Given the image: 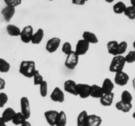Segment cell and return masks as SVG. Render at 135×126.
Returning <instances> with one entry per match:
<instances>
[{"label":"cell","instance_id":"9","mask_svg":"<svg viewBox=\"0 0 135 126\" xmlns=\"http://www.w3.org/2000/svg\"><path fill=\"white\" fill-rule=\"evenodd\" d=\"M91 85L86 83H77V94L81 98L90 97Z\"/></svg>","mask_w":135,"mask_h":126},{"label":"cell","instance_id":"35","mask_svg":"<svg viewBox=\"0 0 135 126\" xmlns=\"http://www.w3.org/2000/svg\"><path fill=\"white\" fill-rule=\"evenodd\" d=\"M125 60L126 62L128 64H132V63L134 62H135V51L133 50V51H130L126 56H125Z\"/></svg>","mask_w":135,"mask_h":126},{"label":"cell","instance_id":"23","mask_svg":"<svg viewBox=\"0 0 135 126\" xmlns=\"http://www.w3.org/2000/svg\"><path fill=\"white\" fill-rule=\"evenodd\" d=\"M16 113L17 112H16L15 111L14 109L12 108H7L5 109V110L3 112L1 117H2L3 119L5 121L6 123H8V122L13 120V118H14Z\"/></svg>","mask_w":135,"mask_h":126},{"label":"cell","instance_id":"13","mask_svg":"<svg viewBox=\"0 0 135 126\" xmlns=\"http://www.w3.org/2000/svg\"><path fill=\"white\" fill-rule=\"evenodd\" d=\"M15 14V7L6 5L1 10V14L6 22H9Z\"/></svg>","mask_w":135,"mask_h":126},{"label":"cell","instance_id":"48","mask_svg":"<svg viewBox=\"0 0 135 126\" xmlns=\"http://www.w3.org/2000/svg\"><path fill=\"white\" fill-rule=\"evenodd\" d=\"M86 1H88V0H86Z\"/></svg>","mask_w":135,"mask_h":126},{"label":"cell","instance_id":"37","mask_svg":"<svg viewBox=\"0 0 135 126\" xmlns=\"http://www.w3.org/2000/svg\"><path fill=\"white\" fill-rule=\"evenodd\" d=\"M4 2L6 4V5L16 7L21 5L22 3V0H4Z\"/></svg>","mask_w":135,"mask_h":126},{"label":"cell","instance_id":"14","mask_svg":"<svg viewBox=\"0 0 135 126\" xmlns=\"http://www.w3.org/2000/svg\"><path fill=\"white\" fill-rule=\"evenodd\" d=\"M115 94L113 92L110 93H104V95L100 98L101 104L104 106H110L113 104Z\"/></svg>","mask_w":135,"mask_h":126},{"label":"cell","instance_id":"29","mask_svg":"<svg viewBox=\"0 0 135 126\" xmlns=\"http://www.w3.org/2000/svg\"><path fill=\"white\" fill-rule=\"evenodd\" d=\"M133 97L131 93L127 90H125L122 92L121 95V101L126 103H132Z\"/></svg>","mask_w":135,"mask_h":126},{"label":"cell","instance_id":"19","mask_svg":"<svg viewBox=\"0 0 135 126\" xmlns=\"http://www.w3.org/2000/svg\"><path fill=\"white\" fill-rule=\"evenodd\" d=\"M102 123V119L100 116L96 114H89L87 126H100Z\"/></svg>","mask_w":135,"mask_h":126},{"label":"cell","instance_id":"2","mask_svg":"<svg viewBox=\"0 0 135 126\" xmlns=\"http://www.w3.org/2000/svg\"><path fill=\"white\" fill-rule=\"evenodd\" d=\"M126 63L125 56L123 55L113 56L109 65V71L115 74L123 71Z\"/></svg>","mask_w":135,"mask_h":126},{"label":"cell","instance_id":"39","mask_svg":"<svg viewBox=\"0 0 135 126\" xmlns=\"http://www.w3.org/2000/svg\"><path fill=\"white\" fill-rule=\"evenodd\" d=\"M5 84H6V82L5 80L0 77V91L4 89V88L5 87Z\"/></svg>","mask_w":135,"mask_h":126},{"label":"cell","instance_id":"25","mask_svg":"<svg viewBox=\"0 0 135 126\" xmlns=\"http://www.w3.org/2000/svg\"><path fill=\"white\" fill-rule=\"evenodd\" d=\"M67 123V118L65 112L63 110L59 112L55 121V126H66Z\"/></svg>","mask_w":135,"mask_h":126},{"label":"cell","instance_id":"20","mask_svg":"<svg viewBox=\"0 0 135 126\" xmlns=\"http://www.w3.org/2000/svg\"><path fill=\"white\" fill-rule=\"evenodd\" d=\"M44 37V31L43 29L38 28L36 32L33 34L31 43L34 45H38L42 41Z\"/></svg>","mask_w":135,"mask_h":126},{"label":"cell","instance_id":"36","mask_svg":"<svg viewBox=\"0 0 135 126\" xmlns=\"http://www.w3.org/2000/svg\"><path fill=\"white\" fill-rule=\"evenodd\" d=\"M9 97L5 93H0V108H3L4 106L7 103Z\"/></svg>","mask_w":135,"mask_h":126},{"label":"cell","instance_id":"42","mask_svg":"<svg viewBox=\"0 0 135 126\" xmlns=\"http://www.w3.org/2000/svg\"><path fill=\"white\" fill-rule=\"evenodd\" d=\"M130 1H131V5L135 7V0H130Z\"/></svg>","mask_w":135,"mask_h":126},{"label":"cell","instance_id":"47","mask_svg":"<svg viewBox=\"0 0 135 126\" xmlns=\"http://www.w3.org/2000/svg\"><path fill=\"white\" fill-rule=\"evenodd\" d=\"M48 1H54V0H48Z\"/></svg>","mask_w":135,"mask_h":126},{"label":"cell","instance_id":"33","mask_svg":"<svg viewBox=\"0 0 135 126\" xmlns=\"http://www.w3.org/2000/svg\"><path fill=\"white\" fill-rule=\"evenodd\" d=\"M128 43L125 41H122L120 43H119L118 46V55H123L127 50Z\"/></svg>","mask_w":135,"mask_h":126},{"label":"cell","instance_id":"46","mask_svg":"<svg viewBox=\"0 0 135 126\" xmlns=\"http://www.w3.org/2000/svg\"><path fill=\"white\" fill-rule=\"evenodd\" d=\"M133 47H134V50L135 51V41L134 42H133Z\"/></svg>","mask_w":135,"mask_h":126},{"label":"cell","instance_id":"11","mask_svg":"<svg viewBox=\"0 0 135 126\" xmlns=\"http://www.w3.org/2000/svg\"><path fill=\"white\" fill-rule=\"evenodd\" d=\"M50 98L54 102L62 103L65 101V94L60 87H56L51 92L50 94Z\"/></svg>","mask_w":135,"mask_h":126},{"label":"cell","instance_id":"8","mask_svg":"<svg viewBox=\"0 0 135 126\" xmlns=\"http://www.w3.org/2000/svg\"><path fill=\"white\" fill-rule=\"evenodd\" d=\"M89 47L90 43H88L86 41L84 40V39H79L75 46V51L79 56H83L86 54L89 50Z\"/></svg>","mask_w":135,"mask_h":126},{"label":"cell","instance_id":"15","mask_svg":"<svg viewBox=\"0 0 135 126\" xmlns=\"http://www.w3.org/2000/svg\"><path fill=\"white\" fill-rule=\"evenodd\" d=\"M83 39L86 41L90 44H96L98 43L99 39L94 33L90 31H85L83 34Z\"/></svg>","mask_w":135,"mask_h":126},{"label":"cell","instance_id":"30","mask_svg":"<svg viewBox=\"0 0 135 126\" xmlns=\"http://www.w3.org/2000/svg\"><path fill=\"white\" fill-rule=\"evenodd\" d=\"M124 14L129 19L135 20V7L133 6V5L127 7V9H125Z\"/></svg>","mask_w":135,"mask_h":126},{"label":"cell","instance_id":"4","mask_svg":"<svg viewBox=\"0 0 135 126\" xmlns=\"http://www.w3.org/2000/svg\"><path fill=\"white\" fill-rule=\"evenodd\" d=\"M34 29L32 26L30 25H28L24 27L21 30L20 38L21 40L25 43H28L31 42L33 34H34Z\"/></svg>","mask_w":135,"mask_h":126},{"label":"cell","instance_id":"31","mask_svg":"<svg viewBox=\"0 0 135 126\" xmlns=\"http://www.w3.org/2000/svg\"><path fill=\"white\" fill-rule=\"evenodd\" d=\"M32 78L34 85H38V86H39V85L44 81L43 76H42V74L40 73V71L38 70H36Z\"/></svg>","mask_w":135,"mask_h":126},{"label":"cell","instance_id":"24","mask_svg":"<svg viewBox=\"0 0 135 126\" xmlns=\"http://www.w3.org/2000/svg\"><path fill=\"white\" fill-rule=\"evenodd\" d=\"M6 31L10 36L18 37L21 35V30L15 24H8L6 27Z\"/></svg>","mask_w":135,"mask_h":126},{"label":"cell","instance_id":"21","mask_svg":"<svg viewBox=\"0 0 135 126\" xmlns=\"http://www.w3.org/2000/svg\"><path fill=\"white\" fill-rule=\"evenodd\" d=\"M115 108L120 112H122L123 113H127L130 112L133 108V104L132 103H126L123 101H121L116 102Z\"/></svg>","mask_w":135,"mask_h":126},{"label":"cell","instance_id":"16","mask_svg":"<svg viewBox=\"0 0 135 126\" xmlns=\"http://www.w3.org/2000/svg\"><path fill=\"white\" fill-rule=\"evenodd\" d=\"M104 93L103 91L102 86H100L96 84L91 85V90H90V97L92 98H99L100 99L103 95Z\"/></svg>","mask_w":135,"mask_h":126},{"label":"cell","instance_id":"28","mask_svg":"<svg viewBox=\"0 0 135 126\" xmlns=\"http://www.w3.org/2000/svg\"><path fill=\"white\" fill-rule=\"evenodd\" d=\"M11 65L6 60L0 58V72L7 73L10 70Z\"/></svg>","mask_w":135,"mask_h":126},{"label":"cell","instance_id":"38","mask_svg":"<svg viewBox=\"0 0 135 126\" xmlns=\"http://www.w3.org/2000/svg\"><path fill=\"white\" fill-rule=\"evenodd\" d=\"M73 4L76 5H84L86 3V0H71Z\"/></svg>","mask_w":135,"mask_h":126},{"label":"cell","instance_id":"7","mask_svg":"<svg viewBox=\"0 0 135 126\" xmlns=\"http://www.w3.org/2000/svg\"><path fill=\"white\" fill-rule=\"evenodd\" d=\"M130 77L127 73L124 72L123 70L115 73L114 77V82L116 85L119 86H125L128 83Z\"/></svg>","mask_w":135,"mask_h":126},{"label":"cell","instance_id":"27","mask_svg":"<svg viewBox=\"0 0 135 126\" xmlns=\"http://www.w3.org/2000/svg\"><path fill=\"white\" fill-rule=\"evenodd\" d=\"M27 120L26 118H25V116L23 115L21 112H17L15 115L14 118H13V120L11 121L13 122V123L15 125H22L24 122H25Z\"/></svg>","mask_w":135,"mask_h":126},{"label":"cell","instance_id":"40","mask_svg":"<svg viewBox=\"0 0 135 126\" xmlns=\"http://www.w3.org/2000/svg\"><path fill=\"white\" fill-rule=\"evenodd\" d=\"M6 122L2 118V117H0V126H7Z\"/></svg>","mask_w":135,"mask_h":126},{"label":"cell","instance_id":"34","mask_svg":"<svg viewBox=\"0 0 135 126\" xmlns=\"http://www.w3.org/2000/svg\"><path fill=\"white\" fill-rule=\"evenodd\" d=\"M61 51L65 55H67L69 53H71L73 51L72 49V45H71V43L69 41L65 42L63 44V46H62Z\"/></svg>","mask_w":135,"mask_h":126},{"label":"cell","instance_id":"5","mask_svg":"<svg viewBox=\"0 0 135 126\" xmlns=\"http://www.w3.org/2000/svg\"><path fill=\"white\" fill-rule=\"evenodd\" d=\"M61 42V39L58 37H53L50 38L46 44V51L50 53H54L60 47Z\"/></svg>","mask_w":135,"mask_h":126},{"label":"cell","instance_id":"22","mask_svg":"<svg viewBox=\"0 0 135 126\" xmlns=\"http://www.w3.org/2000/svg\"><path fill=\"white\" fill-rule=\"evenodd\" d=\"M114 83L108 77L104 79V81H103L102 85V88L104 93H112L113 89H114Z\"/></svg>","mask_w":135,"mask_h":126},{"label":"cell","instance_id":"32","mask_svg":"<svg viewBox=\"0 0 135 126\" xmlns=\"http://www.w3.org/2000/svg\"><path fill=\"white\" fill-rule=\"evenodd\" d=\"M40 88V94L42 97H46L48 93V84L46 81H44L40 85H39Z\"/></svg>","mask_w":135,"mask_h":126},{"label":"cell","instance_id":"26","mask_svg":"<svg viewBox=\"0 0 135 126\" xmlns=\"http://www.w3.org/2000/svg\"><path fill=\"white\" fill-rule=\"evenodd\" d=\"M127 5L123 1H118L115 3L113 6V10L114 13L117 14H124L125 9H127Z\"/></svg>","mask_w":135,"mask_h":126},{"label":"cell","instance_id":"3","mask_svg":"<svg viewBox=\"0 0 135 126\" xmlns=\"http://www.w3.org/2000/svg\"><path fill=\"white\" fill-rule=\"evenodd\" d=\"M79 62V56L75 51H73L71 53L66 55L65 60V66L70 70L75 69L78 65Z\"/></svg>","mask_w":135,"mask_h":126},{"label":"cell","instance_id":"43","mask_svg":"<svg viewBox=\"0 0 135 126\" xmlns=\"http://www.w3.org/2000/svg\"><path fill=\"white\" fill-rule=\"evenodd\" d=\"M104 1H106L107 3H113L115 0H104Z\"/></svg>","mask_w":135,"mask_h":126},{"label":"cell","instance_id":"41","mask_svg":"<svg viewBox=\"0 0 135 126\" xmlns=\"http://www.w3.org/2000/svg\"><path fill=\"white\" fill-rule=\"evenodd\" d=\"M20 126H32V125L31 123H30V122H28V121L26 120V122H24V123H22V125H20Z\"/></svg>","mask_w":135,"mask_h":126},{"label":"cell","instance_id":"1","mask_svg":"<svg viewBox=\"0 0 135 126\" xmlns=\"http://www.w3.org/2000/svg\"><path fill=\"white\" fill-rule=\"evenodd\" d=\"M36 70L34 60H22L20 64L19 73L28 78L32 77Z\"/></svg>","mask_w":135,"mask_h":126},{"label":"cell","instance_id":"44","mask_svg":"<svg viewBox=\"0 0 135 126\" xmlns=\"http://www.w3.org/2000/svg\"><path fill=\"white\" fill-rule=\"evenodd\" d=\"M133 87L135 90V77L133 78Z\"/></svg>","mask_w":135,"mask_h":126},{"label":"cell","instance_id":"17","mask_svg":"<svg viewBox=\"0 0 135 126\" xmlns=\"http://www.w3.org/2000/svg\"><path fill=\"white\" fill-rule=\"evenodd\" d=\"M119 42L115 40L109 41L107 43V49L109 55L116 56L118 55Z\"/></svg>","mask_w":135,"mask_h":126},{"label":"cell","instance_id":"45","mask_svg":"<svg viewBox=\"0 0 135 126\" xmlns=\"http://www.w3.org/2000/svg\"><path fill=\"white\" fill-rule=\"evenodd\" d=\"M133 118L135 119V110H134V112H133Z\"/></svg>","mask_w":135,"mask_h":126},{"label":"cell","instance_id":"12","mask_svg":"<svg viewBox=\"0 0 135 126\" xmlns=\"http://www.w3.org/2000/svg\"><path fill=\"white\" fill-rule=\"evenodd\" d=\"M59 112L55 110H50L44 112V117L47 123L50 126H55V121Z\"/></svg>","mask_w":135,"mask_h":126},{"label":"cell","instance_id":"6","mask_svg":"<svg viewBox=\"0 0 135 126\" xmlns=\"http://www.w3.org/2000/svg\"><path fill=\"white\" fill-rule=\"evenodd\" d=\"M21 104V112L23 114L26 119H28L31 115V108H30V101L26 97H21L20 100Z\"/></svg>","mask_w":135,"mask_h":126},{"label":"cell","instance_id":"10","mask_svg":"<svg viewBox=\"0 0 135 126\" xmlns=\"http://www.w3.org/2000/svg\"><path fill=\"white\" fill-rule=\"evenodd\" d=\"M63 89L67 93L74 96H78L77 83L73 80H67L65 81Z\"/></svg>","mask_w":135,"mask_h":126},{"label":"cell","instance_id":"18","mask_svg":"<svg viewBox=\"0 0 135 126\" xmlns=\"http://www.w3.org/2000/svg\"><path fill=\"white\" fill-rule=\"evenodd\" d=\"M89 114L86 110H83L78 115L76 118V125L77 126H87L88 118Z\"/></svg>","mask_w":135,"mask_h":126}]
</instances>
